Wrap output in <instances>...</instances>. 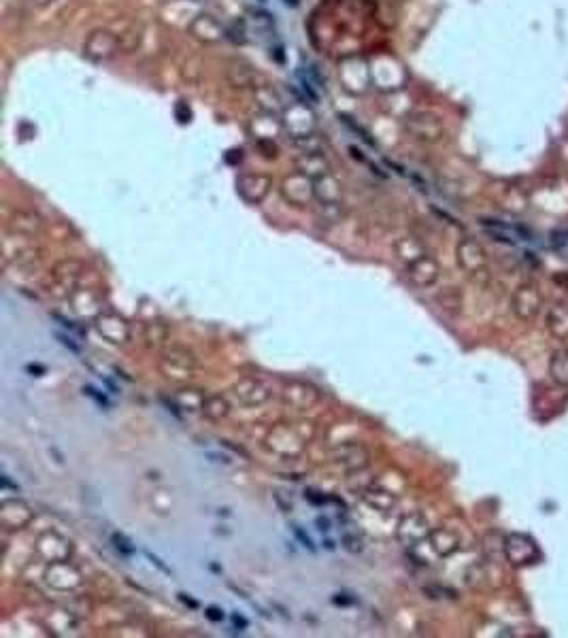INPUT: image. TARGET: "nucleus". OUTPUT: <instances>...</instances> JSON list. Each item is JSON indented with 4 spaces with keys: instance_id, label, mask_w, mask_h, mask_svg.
Masks as SVG:
<instances>
[{
    "instance_id": "5",
    "label": "nucleus",
    "mask_w": 568,
    "mask_h": 638,
    "mask_svg": "<svg viewBox=\"0 0 568 638\" xmlns=\"http://www.w3.org/2000/svg\"><path fill=\"white\" fill-rule=\"evenodd\" d=\"M436 277H438V266H436V262L430 260V258H421V260H419L417 264H413V269H411V279H413L417 286H421V288L434 283Z\"/></svg>"
},
{
    "instance_id": "7",
    "label": "nucleus",
    "mask_w": 568,
    "mask_h": 638,
    "mask_svg": "<svg viewBox=\"0 0 568 638\" xmlns=\"http://www.w3.org/2000/svg\"><path fill=\"white\" fill-rule=\"evenodd\" d=\"M116 543H118V545H116V547H118V549H122V551H124V553H126V556H130V553H132V551H135V549H132V547H126V545H128V543H126V541H124V539H122V536H116Z\"/></svg>"
},
{
    "instance_id": "6",
    "label": "nucleus",
    "mask_w": 568,
    "mask_h": 638,
    "mask_svg": "<svg viewBox=\"0 0 568 638\" xmlns=\"http://www.w3.org/2000/svg\"><path fill=\"white\" fill-rule=\"evenodd\" d=\"M547 330L557 338L568 336V309L566 307H553L547 313Z\"/></svg>"
},
{
    "instance_id": "3",
    "label": "nucleus",
    "mask_w": 568,
    "mask_h": 638,
    "mask_svg": "<svg viewBox=\"0 0 568 638\" xmlns=\"http://www.w3.org/2000/svg\"><path fill=\"white\" fill-rule=\"evenodd\" d=\"M458 262L469 275H486V251L477 240H464L458 247Z\"/></svg>"
},
{
    "instance_id": "1",
    "label": "nucleus",
    "mask_w": 568,
    "mask_h": 638,
    "mask_svg": "<svg viewBox=\"0 0 568 638\" xmlns=\"http://www.w3.org/2000/svg\"><path fill=\"white\" fill-rule=\"evenodd\" d=\"M505 556L513 566H528L541 558L538 545L528 534H511L505 541Z\"/></svg>"
},
{
    "instance_id": "4",
    "label": "nucleus",
    "mask_w": 568,
    "mask_h": 638,
    "mask_svg": "<svg viewBox=\"0 0 568 638\" xmlns=\"http://www.w3.org/2000/svg\"><path fill=\"white\" fill-rule=\"evenodd\" d=\"M549 374L560 388L568 390V351L557 349L549 360Z\"/></svg>"
},
{
    "instance_id": "8",
    "label": "nucleus",
    "mask_w": 568,
    "mask_h": 638,
    "mask_svg": "<svg viewBox=\"0 0 568 638\" xmlns=\"http://www.w3.org/2000/svg\"><path fill=\"white\" fill-rule=\"evenodd\" d=\"M85 394L94 396V398H96V400H98L100 405H104V407L109 405V403H106V398H104V396H100V394H96V390H94V388H85Z\"/></svg>"
},
{
    "instance_id": "9",
    "label": "nucleus",
    "mask_w": 568,
    "mask_h": 638,
    "mask_svg": "<svg viewBox=\"0 0 568 638\" xmlns=\"http://www.w3.org/2000/svg\"><path fill=\"white\" fill-rule=\"evenodd\" d=\"M206 617L213 619V621H221V619H223V613H219L217 608H209V611H206Z\"/></svg>"
},
{
    "instance_id": "11",
    "label": "nucleus",
    "mask_w": 568,
    "mask_h": 638,
    "mask_svg": "<svg viewBox=\"0 0 568 638\" xmlns=\"http://www.w3.org/2000/svg\"><path fill=\"white\" fill-rule=\"evenodd\" d=\"M58 338H60V341H62V343H64V345H66V347H70V349H73V351H75V353H77V351H79V347H77V345H73V343H70V338H66V336H64V334H58Z\"/></svg>"
},
{
    "instance_id": "10",
    "label": "nucleus",
    "mask_w": 568,
    "mask_h": 638,
    "mask_svg": "<svg viewBox=\"0 0 568 638\" xmlns=\"http://www.w3.org/2000/svg\"><path fill=\"white\" fill-rule=\"evenodd\" d=\"M296 536H298V539H300V541L304 543V547H309V549L313 551V543H311V539H309V536H304V534H302V532H300L298 528H296Z\"/></svg>"
},
{
    "instance_id": "12",
    "label": "nucleus",
    "mask_w": 568,
    "mask_h": 638,
    "mask_svg": "<svg viewBox=\"0 0 568 638\" xmlns=\"http://www.w3.org/2000/svg\"><path fill=\"white\" fill-rule=\"evenodd\" d=\"M317 526H319V530H321V532H328V530H330V528H328L330 524H328L326 520H321V517L317 520Z\"/></svg>"
},
{
    "instance_id": "2",
    "label": "nucleus",
    "mask_w": 568,
    "mask_h": 638,
    "mask_svg": "<svg viewBox=\"0 0 568 638\" xmlns=\"http://www.w3.org/2000/svg\"><path fill=\"white\" fill-rule=\"evenodd\" d=\"M543 309V294L536 286L526 283L513 294V313L521 321H532Z\"/></svg>"
}]
</instances>
